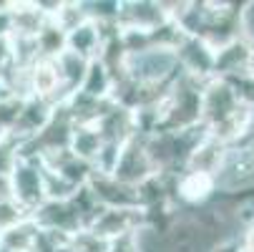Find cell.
I'll use <instances>...</instances> for the list:
<instances>
[{
  "label": "cell",
  "mask_w": 254,
  "mask_h": 252,
  "mask_svg": "<svg viewBox=\"0 0 254 252\" xmlns=\"http://www.w3.org/2000/svg\"><path fill=\"white\" fill-rule=\"evenodd\" d=\"M176 61H179V71L184 76L206 84L209 79H214V48L196 38V35H184L179 43H176Z\"/></svg>",
  "instance_id": "6"
},
{
  "label": "cell",
  "mask_w": 254,
  "mask_h": 252,
  "mask_svg": "<svg viewBox=\"0 0 254 252\" xmlns=\"http://www.w3.org/2000/svg\"><path fill=\"white\" fill-rule=\"evenodd\" d=\"M5 98H10V91H8V86L3 84V79H0V103H3Z\"/></svg>",
  "instance_id": "28"
},
{
  "label": "cell",
  "mask_w": 254,
  "mask_h": 252,
  "mask_svg": "<svg viewBox=\"0 0 254 252\" xmlns=\"http://www.w3.org/2000/svg\"><path fill=\"white\" fill-rule=\"evenodd\" d=\"M8 15H10V35L35 38L46 23V15L35 5V0H8Z\"/></svg>",
  "instance_id": "15"
},
{
  "label": "cell",
  "mask_w": 254,
  "mask_h": 252,
  "mask_svg": "<svg viewBox=\"0 0 254 252\" xmlns=\"http://www.w3.org/2000/svg\"><path fill=\"white\" fill-rule=\"evenodd\" d=\"M171 18L166 13V5L159 3V0H121L116 25L124 28V30L156 33Z\"/></svg>",
  "instance_id": "7"
},
{
  "label": "cell",
  "mask_w": 254,
  "mask_h": 252,
  "mask_svg": "<svg viewBox=\"0 0 254 252\" xmlns=\"http://www.w3.org/2000/svg\"><path fill=\"white\" fill-rule=\"evenodd\" d=\"M88 194L93 197V202L98 207H116V209H131L138 207V194L133 187H126L121 182H116L114 176H101L93 174L86 184Z\"/></svg>",
  "instance_id": "12"
},
{
  "label": "cell",
  "mask_w": 254,
  "mask_h": 252,
  "mask_svg": "<svg viewBox=\"0 0 254 252\" xmlns=\"http://www.w3.org/2000/svg\"><path fill=\"white\" fill-rule=\"evenodd\" d=\"M156 171L149 162V154H146V147H143V136H131L124 147H121V154H119V162H116V169H114V179L126 187H141L146 179H151Z\"/></svg>",
  "instance_id": "5"
},
{
  "label": "cell",
  "mask_w": 254,
  "mask_h": 252,
  "mask_svg": "<svg viewBox=\"0 0 254 252\" xmlns=\"http://www.w3.org/2000/svg\"><path fill=\"white\" fill-rule=\"evenodd\" d=\"M227 154V144H222L216 136L204 131V136L196 141V147L189 152L187 164L181 171H201V174H216V169L222 167V159Z\"/></svg>",
  "instance_id": "14"
},
{
  "label": "cell",
  "mask_w": 254,
  "mask_h": 252,
  "mask_svg": "<svg viewBox=\"0 0 254 252\" xmlns=\"http://www.w3.org/2000/svg\"><path fill=\"white\" fill-rule=\"evenodd\" d=\"M119 25H98V23H81L78 28L68 30L65 33V51H73L78 53L81 58L86 61H93L101 56V48H103V41L108 33H114Z\"/></svg>",
  "instance_id": "13"
},
{
  "label": "cell",
  "mask_w": 254,
  "mask_h": 252,
  "mask_svg": "<svg viewBox=\"0 0 254 252\" xmlns=\"http://www.w3.org/2000/svg\"><path fill=\"white\" fill-rule=\"evenodd\" d=\"M53 111H56V106L43 101V98H33V96L23 98V106H20L18 121H15V126L10 131V139H15L18 144H25V141L35 139L46 129V124L51 121Z\"/></svg>",
  "instance_id": "10"
},
{
  "label": "cell",
  "mask_w": 254,
  "mask_h": 252,
  "mask_svg": "<svg viewBox=\"0 0 254 252\" xmlns=\"http://www.w3.org/2000/svg\"><path fill=\"white\" fill-rule=\"evenodd\" d=\"M214 79H224V81L254 79V51L242 38L216 48V53H214Z\"/></svg>",
  "instance_id": "9"
},
{
  "label": "cell",
  "mask_w": 254,
  "mask_h": 252,
  "mask_svg": "<svg viewBox=\"0 0 254 252\" xmlns=\"http://www.w3.org/2000/svg\"><path fill=\"white\" fill-rule=\"evenodd\" d=\"M56 68H58L61 86H63V93H65V101H68L70 96L81 88L83 76H86V68H88V61L81 58V56L73 53V51H63V53L56 58Z\"/></svg>",
  "instance_id": "17"
},
{
  "label": "cell",
  "mask_w": 254,
  "mask_h": 252,
  "mask_svg": "<svg viewBox=\"0 0 254 252\" xmlns=\"http://www.w3.org/2000/svg\"><path fill=\"white\" fill-rule=\"evenodd\" d=\"M237 25H239V38L254 51V0L242 3L237 13Z\"/></svg>",
  "instance_id": "23"
},
{
  "label": "cell",
  "mask_w": 254,
  "mask_h": 252,
  "mask_svg": "<svg viewBox=\"0 0 254 252\" xmlns=\"http://www.w3.org/2000/svg\"><path fill=\"white\" fill-rule=\"evenodd\" d=\"M216 194L239 197L254 192V141H239L227 147L222 167L214 174Z\"/></svg>",
  "instance_id": "2"
},
{
  "label": "cell",
  "mask_w": 254,
  "mask_h": 252,
  "mask_svg": "<svg viewBox=\"0 0 254 252\" xmlns=\"http://www.w3.org/2000/svg\"><path fill=\"white\" fill-rule=\"evenodd\" d=\"M216 194L211 174L201 171H179L171 184V199L179 209H199Z\"/></svg>",
  "instance_id": "8"
},
{
  "label": "cell",
  "mask_w": 254,
  "mask_h": 252,
  "mask_svg": "<svg viewBox=\"0 0 254 252\" xmlns=\"http://www.w3.org/2000/svg\"><path fill=\"white\" fill-rule=\"evenodd\" d=\"M114 76L98 58L88 61V68H86V76H83V84L76 93L86 96V98H93V101H111L114 96Z\"/></svg>",
  "instance_id": "16"
},
{
  "label": "cell",
  "mask_w": 254,
  "mask_h": 252,
  "mask_svg": "<svg viewBox=\"0 0 254 252\" xmlns=\"http://www.w3.org/2000/svg\"><path fill=\"white\" fill-rule=\"evenodd\" d=\"M35 43H38V56L41 58L56 61L65 51V30L53 18H46L43 28L38 30V35H35Z\"/></svg>",
  "instance_id": "20"
},
{
  "label": "cell",
  "mask_w": 254,
  "mask_h": 252,
  "mask_svg": "<svg viewBox=\"0 0 254 252\" xmlns=\"http://www.w3.org/2000/svg\"><path fill=\"white\" fill-rule=\"evenodd\" d=\"M53 20L68 33V30H73L78 28L81 23H86V13L81 8V0H61V5L53 15Z\"/></svg>",
  "instance_id": "21"
},
{
  "label": "cell",
  "mask_w": 254,
  "mask_h": 252,
  "mask_svg": "<svg viewBox=\"0 0 254 252\" xmlns=\"http://www.w3.org/2000/svg\"><path fill=\"white\" fill-rule=\"evenodd\" d=\"M8 179H10V199L18 202L30 217V212H35L46 202L43 167L38 164V159L18 157L13 169L8 171Z\"/></svg>",
  "instance_id": "3"
},
{
  "label": "cell",
  "mask_w": 254,
  "mask_h": 252,
  "mask_svg": "<svg viewBox=\"0 0 254 252\" xmlns=\"http://www.w3.org/2000/svg\"><path fill=\"white\" fill-rule=\"evenodd\" d=\"M13 61V51H10V35H0V71H5Z\"/></svg>",
  "instance_id": "27"
},
{
  "label": "cell",
  "mask_w": 254,
  "mask_h": 252,
  "mask_svg": "<svg viewBox=\"0 0 254 252\" xmlns=\"http://www.w3.org/2000/svg\"><path fill=\"white\" fill-rule=\"evenodd\" d=\"M0 252H8V250H3V247H0Z\"/></svg>",
  "instance_id": "29"
},
{
  "label": "cell",
  "mask_w": 254,
  "mask_h": 252,
  "mask_svg": "<svg viewBox=\"0 0 254 252\" xmlns=\"http://www.w3.org/2000/svg\"><path fill=\"white\" fill-rule=\"evenodd\" d=\"M33 252H35V250H33Z\"/></svg>",
  "instance_id": "30"
},
{
  "label": "cell",
  "mask_w": 254,
  "mask_h": 252,
  "mask_svg": "<svg viewBox=\"0 0 254 252\" xmlns=\"http://www.w3.org/2000/svg\"><path fill=\"white\" fill-rule=\"evenodd\" d=\"M23 220H28V212H25L18 202H13V199H0V232L10 230L13 225H18V222H23Z\"/></svg>",
  "instance_id": "24"
},
{
  "label": "cell",
  "mask_w": 254,
  "mask_h": 252,
  "mask_svg": "<svg viewBox=\"0 0 254 252\" xmlns=\"http://www.w3.org/2000/svg\"><path fill=\"white\" fill-rule=\"evenodd\" d=\"M176 74H179L176 51L161 43H154L138 53H126L124 66H121V79L146 91L166 88L176 79Z\"/></svg>",
  "instance_id": "1"
},
{
  "label": "cell",
  "mask_w": 254,
  "mask_h": 252,
  "mask_svg": "<svg viewBox=\"0 0 254 252\" xmlns=\"http://www.w3.org/2000/svg\"><path fill=\"white\" fill-rule=\"evenodd\" d=\"M68 245L73 252H108V247H111V242L98 237L96 232H91L88 227L76 232L73 237H68Z\"/></svg>",
  "instance_id": "22"
},
{
  "label": "cell",
  "mask_w": 254,
  "mask_h": 252,
  "mask_svg": "<svg viewBox=\"0 0 254 252\" xmlns=\"http://www.w3.org/2000/svg\"><path fill=\"white\" fill-rule=\"evenodd\" d=\"M108 252H138V245H136V232L133 235H126V237H119L111 242Z\"/></svg>",
  "instance_id": "25"
},
{
  "label": "cell",
  "mask_w": 254,
  "mask_h": 252,
  "mask_svg": "<svg viewBox=\"0 0 254 252\" xmlns=\"http://www.w3.org/2000/svg\"><path fill=\"white\" fill-rule=\"evenodd\" d=\"M101 134L93 124H73V129H70V136H68V152L73 154L76 159L81 162H93L98 149H101Z\"/></svg>",
  "instance_id": "18"
},
{
  "label": "cell",
  "mask_w": 254,
  "mask_h": 252,
  "mask_svg": "<svg viewBox=\"0 0 254 252\" xmlns=\"http://www.w3.org/2000/svg\"><path fill=\"white\" fill-rule=\"evenodd\" d=\"M38 237H41V230L28 217V220L13 225L10 230L0 232V247L8 252H33L35 245H38Z\"/></svg>",
  "instance_id": "19"
},
{
  "label": "cell",
  "mask_w": 254,
  "mask_h": 252,
  "mask_svg": "<svg viewBox=\"0 0 254 252\" xmlns=\"http://www.w3.org/2000/svg\"><path fill=\"white\" fill-rule=\"evenodd\" d=\"M28 84H30V96L33 98H43L53 106L65 103V93H63V86H61L56 61L38 58L28 68Z\"/></svg>",
  "instance_id": "11"
},
{
  "label": "cell",
  "mask_w": 254,
  "mask_h": 252,
  "mask_svg": "<svg viewBox=\"0 0 254 252\" xmlns=\"http://www.w3.org/2000/svg\"><path fill=\"white\" fill-rule=\"evenodd\" d=\"M146 225V212L141 207H131V209H116V207H101L93 220L88 225L91 232H96L98 237L114 242L119 237L133 235Z\"/></svg>",
  "instance_id": "4"
},
{
  "label": "cell",
  "mask_w": 254,
  "mask_h": 252,
  "mask_svg": "<svg viewBox=\"0 0 254 252\" xmlns=\"http://www.w3.org/2000/svg\"><path fill=\"white\" fill-rule=\"evenodd\" d=\"M209 252H244V245H242V237H229V240L216 242Z\"/></svg>",
  "instance_id": "26"
}]
</instances>
